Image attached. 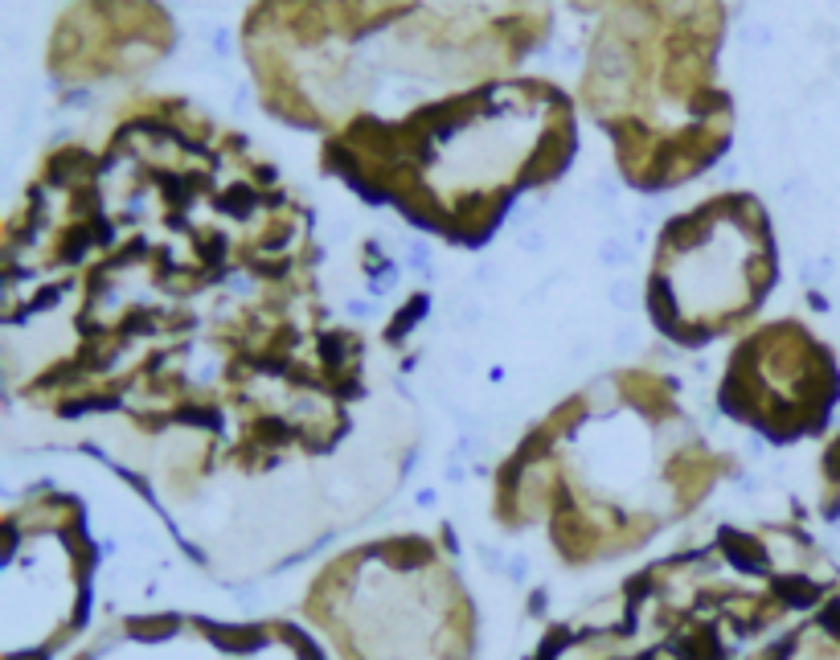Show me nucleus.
I'll return each instance as SVG.
<instances>
[{"instance_id":"obj_1","label":"nucleus","mask_w":840,"mask_h":660,"mask_svg":"<svg viewBox=\"0 0 840 660\" xmlns=\"http://www.w3.org/2000/svg\"><path fill=\"white\" fill-rule=\"evenodd\" d=\"M304 209L165 107L50 156L8 222V411L115 468L222 575H266L381 508L419 422L340 324Z\"/></svg>"},{"instance_id":"obj_2","label":"nucleus","mask_w":840,"mask_h":660,"mask_svg":"<svg viewBox=\"0 0 840 660\" xmlns=\"http://www.w3.org/2000/svg\"><path fill=\"white\" fill-rule=\"evenodd\" d=\"M726 455L697 431L664 373L615 369L545 414L496 472L504 529L541 525L570 562L644 546L693 513Z\"/></svg>"},{"instance_id":"obj_3","label":"nucleus","mask_w":840,"mask_h":660,"mask_svg":"<svg viewBox=\"0 0 840 660\" xmlns=\"http://www.w3.org/2000/svg\"><path fill=\"white\" fill-rule=\"evenodd\" d=\"M529 660H840V570L791 529H722L562 619Z\"/></svg>"},{"instance_id":"obj_4","label":"nucleus","mask_w":840,"mask_h":660,"mask_svg":"<svg viewBox=\"0 0 840 660\" xmlns=\"http://www.w3.org/2000/svg\"><path fill=\"white\" fill-rule=\"evenodd\" d=\"M574 144L570 107L545 83H484L414 107L394 123L353 119L336 127L333 165L369 197L443 238H484L508 197L554 176Z\"/></svg>"},{"instance_id":"obj_5","label":"nucleus","mask_w":840,"mask_h":660,"mask_svg":"<svg viewBox=\"0 0 840 660\" xmlns=\"http://www.w3.org/2000/svg\"><path fill=\"white\" fill-rule=\"evenodd\" d=\"M713 33V0H636L602 29L587 99L636 185H676L726 148L730 111L709 86Z\"/></svg>"},{"instance_id":"obj_6","label":"nucleus","mask_w":840,"mask_h":660,"mask_svg":"<svg viewBox=\"0 0 840 660\" xmlns=\"http://www.w3.org/2000/svg\"><path fill=\"white\" fill-rule=\"evenodd\" d=\"M304 615L340 660H472V603L451 562L419 533L340 554Z\"/></svg>"},{"instance_id":"obj_7","label":"nucleus","mask_w":840,"mask_h":660,"mask_svg":"<svg viewBox=\"0 0 840 660\" xmlns=\"http://www.w3.org/2000/svg\"><path fill=\"white\" fill-rule=\"evenodd\" d=\"M775 283L766 218L750 197H713L676 218L652 258L648 308L672 344L734 336Z\"/></svg>"},{"instance_id":"obj_8","label":"nucleus","mask_w":840,"mask_h":660,"mask_svg":"<svg viewBox=\"0 0 840 660\" xmlns=\"http://www.w3.org/2000/svg\"><path fill=\"white\" fill-rule=\"evenodd\" d=\"M840 394L828 349L795 320L746 332L726 361L717 402L770 443L816 431Z\"/></svg>"},{"instance_id":"obj_9","label":"nucleus","mask_w":840,"mask_h":660,"mask_svg":"<svg viewBox=\"0 0 840 660\" xmlns=\"http://www.w3.org/2000/svg\"><path fill=\"white\" fill-rule=\"evenodd\" d=\"M70 660H328L295 623H213L197 615H144L103 628Z\"/></svg>"}]
</instances>
